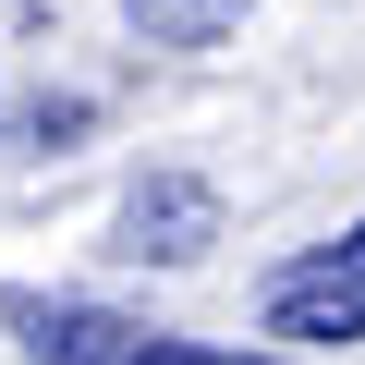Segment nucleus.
I'll return each instance as SVG.
<instances>
[{"mask_svg":"<svg viewBox=\"0 0 365 365\" xmlns=\"http://www.w3.org/2000/svg\"><path fill=\"white\" fill-rule=\"evenodd\" d=\"M122 256L134 268H195L207 244H220V182H195V170H146L134 195H122Z\"/></svg>","mask_w":365,"mask_h":365,"instance_id":"3","label":"nucleus"},{"mask_svg":"<svg viewBox=\"0 0 365 365\" xmlns=\"http://www.w3.org/2000/svg\"><path fill=\"white\" fill-rule=\"evenodd\" d=\"M268 329L280 341H365V220L268 280Z\"/></svg>","mask_w":365,"mask_h":365,"instance_id":"1","label":"nucleus"},{"mask_svg":"<svg viewBox=\"0 0 365 365\" xmlns=\"http://www.w3.org/2000/svg\"><path fill=\"white\" fill-rule=\"evenodd\" d=\"M134 365H292V353H244V341H170V329H146V341H134Z\"/></svg>","mask_w":365,"mask_h":365,"instance_id":"5","label":"nucleus"},{"mask_svg":"<svg viewBox=\"0 0 365 365\" xmlns=\"http://www.w3.org/2000/svg\"><path fill=\"white\" fill-rule=\"evenodd\" d=\"M0 329L25 341V365H134V341H146V317H122V304H86V292H0Z\"/></svg>","mask_w":365,"mask_h":365,"instance_id":"2","label":"nucleus"},{"mask_svg":"<svg viewBox=\"0 0 365 365\" xmlns=\"http://www.w3.org/2000/svg\"><path fill=\"white\" fill-rule=\"evenodd\" d=\"M244 13H256V0H122L134 49H220Z\"/></svg>","mask_w":365,"mask_h":365,"instance_id":"4","label":"nucleus"}]
</instances>
